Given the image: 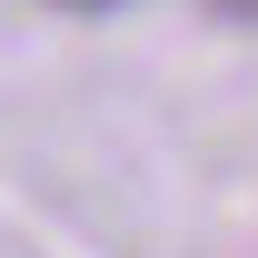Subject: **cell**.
Wrapping results in <instances>:
<instances>
[{"instance_id": "1", "label": "cell", "mask_w": 258, "mask_h": 258, "mask_svg": "<svg viewBox=\"0 0 258 258\" xmlns=\"http://www.w3.org/2000/svg\"><path fill=\"white\" fill-rule=\"evenodd\" d=\"M50 10H80V20H99V10H119V0H50Z\"/></svg>"}]
</instances>
